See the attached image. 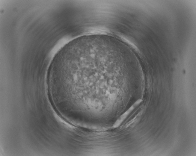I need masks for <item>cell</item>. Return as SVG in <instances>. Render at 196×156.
<instances>
[{"label":"cell","mask_w":196,"mask_h":156,"mask_svg":"<svg viewBox=\"0 0 196 156\" xmlns=\"http://www.w3.org/2000/svg\"><path fill=\"white\" fill-rule=\"evenodd\" d=\"M133 107H132L130 108L128 111L123 114L116 122L114 125V127L116 128L118 127L122 122L126 119L129 115V113L132 110Z\"/></svg>","instance_id":"cell-1"}]
</instances>
